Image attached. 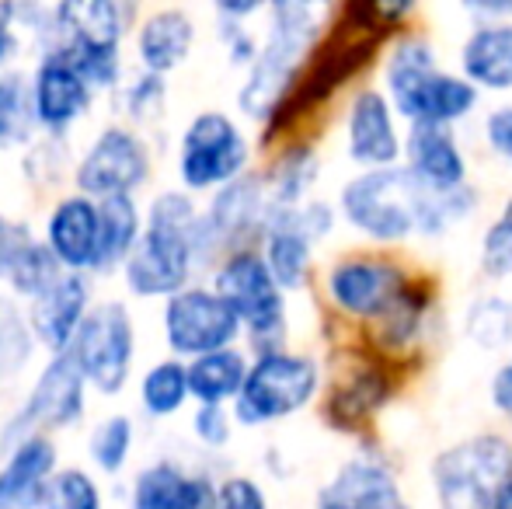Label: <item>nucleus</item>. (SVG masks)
Returning a JSON list of instances; mask_svg holds the SVG:
<instances>
[{
    "label": "nucleus",
    "instance_id": "nucleus-1",
    "mask_svg": "<svg viewBox=\"0 0 512 509\" xmlns=\"http://www.w3.org/2000/svg\"><path fill=\"white\" fill-rule=\"evenodd\" d=\"M342 217L373 241H405L411 234L436 238L474 206V192H436L408 168L359 171L342 189Z\"/></svg>",
    "mask_w": 512,
    "mask_h": 509
},
{
    "label": "nucleus",
    "instance_id": "nucleus-2",
    "mask_svg": "<svg viewBox=\"0 0 512 509\" xmlns=\"http://www.w3.org/2000/svg\"><path fill=\"white\" fill-rule=\"evenodd\" d=\"M387 98L411 126H453L471 116L478 88L467 77L439 70L436 53L425 39H401L387 56Z\"/></svg>",
    "mask_w": 512,
    "mask_h": 509
},
{
    "label": "nucleus",
    "instance_id": "nucleus-3",
    "mask_svg": "<svg viewBox=\"0 0 512 509\" xmlns=\"http://www.w3.org/2000/svg\"><path fill=\"white\" fill-rule=\"evenodd\" d=\"M321 4H300L283 0L269 11V39H265L258 60L251 63V74L241 88V109L251 119H269L293 88L307 53L314 49L321 32Z\"/></svg>",
    "mask_w": 512,
    "mask_h": 509
},
{
    "label": "nucleus",
    "instance_id": "nucleus-4",
    "mask_svg": "<svg viewBox=\"0 0 512 509\" xmlns=\"http://www.w3.org/2000/svg\"><path fill=\"white\" fill-rule=\"evenodd\" d=\"M512 475V443L481 433L439 450L432 461V489L439 509H492Z\"/></svg>",
    "mask_w": 512,
    "mask_h": 509
},
{
    "label": "nucleus",
    "instance_id": "nucleus-5",
    "mask_svg": "<svg viewBox=\"0 0 512 509\" xmlns=\"http://www.w3.org/2000/svg\"><path fill=\"white\" fill-rule=\"evenodd\" d=\"M216 293L230 304V311L251 328V339L265 353H283V286L276 283L265 255L258 252H234L223 258L216 272Z\"/></svg>",
    "mask_w": 512,
    "mask_h": 509
},
{
    "label": "nucleus",
    "instance_id": "nucleus-6",
    "mask_svg": "<svg viewBox=\"0 0 512 509\" xmlns=\"http://www.w3.org/2000/svg\"><path fill=\"white\" fill-rule=\"evenodd\" d=\"M317 363L297 353H265L251 363V374L244 381L237 405V419L244 426H262L286 415L300 412L317 394Z\"/></svg>",
    "mask_w": 512,
    "mask_h": 509
},
{
    "label": "nucleus",
    "instance_id": "nucleus-7",
    "mask_svg": "<svg viewBox=\"0 0 512 509\" xmlns=\"http://www.w3.org/2000/svg\"><path fill=\"white\" fill-rule=\"evenodd\" d=\"M248 140L223 112H203L182 136L178 175L189 189H213L244 178Z\"/></svg>",
    "mask_w": 512,
    "mask_h": 509
},
{
    "label": "nucleus",
    "instance_id": "nucleus-8",
    "mask_svg": "<svg viewBox=\"0 0 512 509\" xmlns=\"http://www.w3.org/2000/svg\"><path fill=\"white\" fill-rule=\"evenodd\" d=\"M133 321L122 304H102L84 318L70 342V360L102 394H115L129 377L133 360Z\"/></svg>",
    "mask_w": 512,
    "mask_h": 509
},
{
    "label": "nucleus",
    "instance_id": "nucleus-9",
    "mask_svg": "<svg viewBox=\"0 0 512 509\" xmlns=\"http://www.w3.org/2000/svg\"><path fill=\"white\" fill-rule=\"evenodd\" d=\"M196 227L150 224L140 245L126 262V283L140 297H175L185 290L192 258H196Z\"/></svg>",
    "mask_w": 512,
    "mask_h": 509
},
{
    "label": "nucleus",
    "instance_id": "nucleus-10",
    "mask_svg": "<svg viewBox=\"0 0 512 509\" xmlns=\"http://www.w3.org/2000/svg\"><path fill=\"white\" fill-rule=\"evenodd\" d=\"M164 332L168 346L185 356H209L230 349V342L241 335V318L230 311V304L216 290H182L168 300L164 311Z\"/></svg>",
    "mask_w": 512,
    "mask_h": 509
},
{
    "label": "nucleus",
    "instance_id": "nucleus-11",
    "mask_svg": "<svg viewBox=\"0 0 512 509\" xmlns=\"http://www.w3.org/2000/svg\"><path fill=\"white\" fill-rule=\"evenodd\" d=\"M408 283L401 269L387 258L377 255H356L335 262L328 272V297L338 311L352 314V318L366 321H384L394 307L405 300Z\"/></svg>",
    "mask_w": 512,
    "mask_h": 509
},
{
    "label": "nucleus",
    "instance_id": "nucleus-12",
    "mask_svg": "<svg viewBox=\"0 0 512 509\" xmlns=\"http://www.w3.org/2000/svg\"><path fill=\"white\" fill-rule=\"evenodd\" d=\"M272 199L265 192V182L255 175H244L237 182L223 185L220 196L209 203V213L199 217L196 231V252H216L220 245L241 241L255 234L258 227L265 231Z\"/></svg>",
    "mask_w": 512,
    "mask_h": 509
},
{
    "label": "nucleus",
    "instance_id": "nucleus-13",
    "mask_svg": "<svg viewBox=\"0 0 512 509\" xmlns=\"http://www.w3.org/2000/svg\"><path fill=\"white\" fill-rule=\"evenodd\" d=\"M147 150L129 129H105L95 140V147L77 164V185L88 196H129L136 185L147 178Z\"/></svg>",
    "mask_w": 512,
    "mask_h": 509
},
{
    "label": "nucleus",
    "instance_id": "nucleus-14",
    "mask_svg": "<svg viewBox=\"0 0 512 509\" xmlns=\"http://www.w3.org/2000/svg\"><path fill=\"white\" fill-rule=\"evenodd\" d=\"M81 412H84V374L77 370V363L70 356H56L42 370L39 381H35L25 412H18V419L7 426V440H14L18 433L21 440H32L35 429L70 426L74 419H81Z\"/></svg>",
    "mask_w": 512,
    "mask_h": 509
},
{
    "label": "nucleus",
    "instance_id": "nucleus-15",
    "mask_svg": "<svg viewBox=\"0 0 512 509\" xmlns=\"http://www.w3.org/2000/svg\"><path fill=\"white\" fill-rule=\"evenodd\" d=\"M345 147L352 161L363 164L366 171L391 168L405 154V140L394 126V105L384 91L363 88L352 98L345 119Z\"/></svg>",
    "mask_w": 512,
    "mask_h": 509
},
{
    "label": "nucleus",
    "instance_id": "nucleus-16",
    "mask_svg": "<svg viewBox=\"0 0 512 509\" xmlns=\"http://www.w3.org/2000/svg\"><path fill=\"white\" fill-rule=\"evenodd\" d=\"M321 503L335 509H411L398 475L373 454L349 457L321 489Z\"/></svg>",
    "mask_w": 512,
    "mask_h": 509
},
{
    "label": "nucleus",
    "instance_id": "nucleus-17",
    "mask_svg": "<svg viewBox=\"0 0 512 509\" xmlns=\"http://www.w3.org/2000/svg\"><path fill=\"white\" fill-rule=\"evenodd\" d=\"M408 171L436 192H457L467 182V161L446 126H411L405 136Z\"/></svg>",
    "mask_w": 512,
    "mask_h": 509
},
{
    "label": "nucleus",
    "instance_id": "nucleus-18",
    "mask_svg": "<svg viewBox=\"0 0 512 509\" xmlns=\"http://www.w3.org/2000/svg\"><path fill=\"white\" fill-rule=\"evenodd\" d=\"M88 102H91V84L67 60L46 53V60L35 70V84H32L35 123L49 129H63L74 123L77 116H84Z\"/></svg>",
    "mask_w": 512,
    "mask_h": 509
},
{
    "label": "nucleus",
    "instance_id": "nucleus-19",
    "mask_svg": "<svg viewBox=\"0 0 512 509\" xmlns=\"http://www.w3.org/2000/svg\"><path fill=\"white\" fill-rule=\"evenodd\" d=\"M56 447L46 436L14 443L11 461L0 471V509H32L46 503V492L53 485Z\"/></svg>",
    "mask_w": 512,
    "mask_h": 509
},
{
    "label": "nucleus",
    "instance_id": "nucleus-20",
    "mask_svg": "<svg viewBox=\"0 0 512 509\" xmlns=\"http://www.w3.org/2000/svg\"><path fill=\"white\" fill-rule=\"evenodd\" d=\"M98 206L88 196H70L53 210L46 224L49 252L60 258V265L81 272L95 265L98 258Z\"/></svg>",
    "mask_w": 512,
    "mask_h": 509
},
{
    "label": "nucleus",
    "instance_id": "nucleus-21",
    "mask_svg": "<svg viewBox=\"0 0 512 509\" xmlns=\"http://www.w3.org/2000/svg\"><path fill=\"white\" fill-rule=\"evenodd\" d=\"M460 67L474 88L509 91L512 88V21H481L460 49Z\"/></svg>",
    "mask_w": 512,
    "mask_h": 509
},
{
    "label": "nucleus",
    "instance_id": "nucleus-22",
    "mask_svg": "<svg viewBox=\"0 0 512 509\" xmlns=\"http://www.w3.org/2000/svg\"><path fill=\"white\" fill-rule=\"evenodd\" d=\"M88 307V283L81 272H67L49 293L32 304V332L46 342L53 353H63L74 342L77 328L84 325Z\"/></svg>",
    "mask_w": 512,
    "mask_h": 509
},
{
    "label": "nucleus",
    "instance_id": "nucleus-23",
    "mask_svg": "<svg viewBox=\"0 0 512 509\" xmlns=\"http://www.w3.org/2000/svg\"><path fill=\"white\" fill-rule=\"evenodd\" d=\"M133 509H216V485L161 461L136 478Z\"/></svg>",
    "mask_w": 512,
    "mask_h": 509
},
{
    "label": "nucleus",
    "instance_id": "nucleus-24",
    "mask_svg": "<svg viewBox=\"0 0 512 509\" xmlns=\"http://www.w3.org/2000/svg\"><path fill=\"white\" fill-rule=\"evenodd\" d=\"M196 28L185 11H157L140 28V56L147 63L150 74H168L189 56Z\"/></svg>",
    "mask_w": 512,
    "mask_h": 509
},
{
    "label": "nucleus",
    "instance_id": "nucleus-25",
    "mask_svg": "<svg viewBox=\"0 0 512 509\" xmlns=\"http://www.w3.org/2000/svg\"><path fill=\"white\" fill-rule=\"evenodd\" d=\"M248 374H251V367H248V360H244V353H237V349H220V353L192 360L189 391H192V398H199L203 405L223 408V401L241 398Z\"/></svg>",
    "mask_w": 512,
    "mask_h": 509
},
{
    "label": "nucleus",
    "instance_id": "nucleus-26",
    "mask_svg": "<svg viewBox=\"0 0 512 509\" xmlns=\"http://www.w3.org/2000/svg\"><path fill=\"white\" fill-rule=\"evenodd\" d=\"M98 258L95 269H115L119 262H129L133 248L140 245V210L133 196H108L98 203Z\"/></svg>",
    "mask_w": 512,
    "mask_h": 509
},
{
    "label": "nucleus",
    "instance_id": "nucleus-27",
    "mask_svg": "<svg viewBox=\"0 0 512 509\" xmlns=\"http://www.w3.org/2000/svg\"><path fill=\"white\" fill-rule=\"evenodd\" d=\"M317 182V157L307 147H293L290 154H283V161L272 171V206L276 210H290V206L307 203L310 185Z\"/></svg>",
    "mask_w": 512,
    "mask_h": 509
},
{
    "label": "nucleus",
    "instance_id": "nucleus-28",
    "mask_svg": "<svg viewBox=\"0 0 512 509\" xmlns=\"http://www.w3.org/2000/svg\"><path fill=\"white\" fill-rule=\"evenodd\" d=\"M35 126L32 91L25 88L18 74L0 77V150L28 140Z\"/></svg>",
    "mask_w": 512,
    "mask_h": 509
},
{
    "label": "nucleus",
    "instance_id": "nucleus-29",
    "mask_svg": "<svg viewBox=\"0 0 512 509\" xmlns=\"http://www.w3.org/2000/svg\"><path fill=\"white\" fill-rule=\"evenodd\" d=\"M143 405H147L150 415H171L185 405L189 398V367L175 360H164L143 377Z\"/></svg>",
    "mask_w": 512,
    "mask_h": 509
},
{
    "label": "nucleus",
    "instance_id": "nucleus-30",
    "mask_svg": "<svg viewBox=\"0 0 512 509\" xmlns=\"http://www.w3.org/2000/svg\"><path fill=\"white\" fill-rule=\"evenodd\" d=\"M467 335L485 349L512 346V304L502 297H481L467 311Z\"/></svg>",
    "mask_w": 512,
    "mask_h": 509
},
{
    "label": "nucleus",
    "instance_id": "nucleus-31",
    "mask_svg": "<svg viewBox=\"0 0 512 509\" xmlns=\"http://www.w3.org/2000/svg\"><path fill=\"white\" fill-rule=\"evenodd\" d=\"M60 269H63L60 258L49 252V245H32L25 255H21V262L7 272V279H11V286L18 293L39 300L42 293H49L63 279Z\"/></svg>",
    "mask_w": 512,
    "mask_h": 509
},
{
    "label": "nucleus",
    "instance_id": "nucleus-32",
    "mask_svg": "<svg viewBox=\"0 0 512 509\" xmlns=\"http://www.w3.org/2000/svg\"><path fill=\"white\" fill-rule=\"evenodd\" d=\"M32 356V332L11 300L0 297V381L14 377Z\"/></svg>",
    "mask_w": 512,
    "mask_h": 509
},
{
    "label": "nucleus",
    "instance_id": "nucleus-33",
    "mask_svg": "<svg viewBox=\"0 0 512 509\" xmlns=\"http://www.w3.org/2000/svg\"><path fill=\"white\" fill-rule=\"evenodd\" d=\"M481 269L492 279L512 276V199L502 206V213L488 224L485 238H481Z\"/></svg>",
    "mask_w": 512,
    "mask_h": 509
},
{
    "label": "nucleus",
    "instance_id": "nucleus-34",
    "mask_svg": "<svg viewBox=\"0 0 512 509\" xmlns=\"http://www.w3.org/2000/svg\"><path fill=\"white\" fill-rule=\"evenodd\" d=\"M129 447H133V422L126 415H112L108 422L95 429L91 436V457H95L98 468H105L108 475L119 471L129 457Z\"/></svg>",
    "mask_w": 512,
    "mask_h": 509
},
{
    "label": "nucleus",
    "instance_id": "nucleus-35",
    "mask_svg": "<svg viewBox=\"0 0 512 509\" xmlns=\"http://www.w3.org/2000/svg\"><path fill=\"white\" fill-rule=\"evenodd\" d=\"M42 509H102V496L84 471H60L49 485Z\"/></svg>",
    "mask_w": 512,
    "mask_h": 509
},
{
    "label": "nucleus",
    "instance_id": "nucleus-36",
    "mask_svg": "<svg viewBox=\"0 0 512 509\" xmlns=\"http://www.w3.org/2000/svg\"><path fill=\"white\" fill-rule=\"evenodd\" d=\"M216 509H269V503L251 478H227L216 489Z\"/></svg>",
    "mask_w": 512,
    "mask_h": 509
},
{
    "label": "nucleus",
    "instance_id": "nucleus-37",
    "mask_svg": "<svg viewBox=\"0 0 512 509\" xmlns=\"http://www.w3.org/2000/svg\"><path fill=\"white\" fill-rule=\"evenodd\" d=\"M32 231L25 224H14V220L0 217V272H11L21 262V255L32 248Z\"/></svg>",
    "mask_w": 512,
    "mask_h": 509
},
{
    "label": "nucleus",
    "instance_id": "nucleus-38",
    "mask_svg": "<svg viewBox=\"0 0 512 509\" xmlns=\"http://www.w3.org/2000/svg\"><path fill=\"white\" fill-rule=\"evenodd\" d=\"M161 109H164V84L157 74H147L140 84L129 88V116L133 119H140L143 123V119L157 116Z\"/></svg>",
    "mask_w": 512,
    "mask_h": 509
},
{
    "label": "nucleus",
    "instance_id": "nucleus-39",
    "mask_svg": "<svg viewBox=\"0 0 512 509\" xmlns=\"http://www.w3.org/2000/svg\"><path fill=\"white\" fill-rule=\"evenodd\" d=\"M196 436L206 443V447H223V443L230 440V419L227 412H223L220 405H203L196 412Z\"/></svg>",
    "mask_w": 512,
    "mask_h": 509
},
{
    "label": "nucleus",
    "instance_id": "nucleus-40",
    "mask_svg": "<svg viewBox=\"0 0 512 509\" xmlns=\"http://www.w3.org/2000/svg\"><path fill=\"white\" fill-rule=\"evenodd\" d=\"M485 140L502 161H512V105H502L485 119Z\"/></svg>",
    "mask_w": 512,
    "mask_h": 509
},
{
    "label": "nucleus",
    "instance_id": "nucleus-41",
    "mask_svg": "<svg viewBox=\"0 0 512 509\" xmlns=\"http://www.w3.org/2000/svg\"><path fill=\"white\" fill-rule=\"evenodd\" d=\"M492 405L512 419V363H502L492 377Z\"/></svg>",
    "mask_w": 512,
    "mask_h": 509
},
{
    "label": "nucleus",
    "instance_id": "nucleus-42",
    "mask_svg": "<svg viewBox=\"0 0 512 509\" xmlns=\"http://www.w3.org/2000/svg\"><path fill=\"white\" fill-rule=\"evenodd\" d=\"M18 14V7L0 4V63H7L14 53H18V39L11 32V18Z\"/></svg>",
    "mask_w": 512,
    "mask_h": 509
},
{
    "label": "nucleus",
    "instance_id": "nucleus-43",
    "mask_svg": "<svg viewBox=\"0 0 512 509\" xmlns=\"http://www.w3.org/2000/svg\"><path fill=\"white\" fill-rule=\"evenodd\" d=\"M492 509H512V475H509V482L502 485V492H499V499H495Z\"/></svg>",
    "mask_w": 512,
    "mask_h": 509
},
{
    "label": "nucleus",
    "instance_id": "nucleus-44",
    "mask_svg": "<svg viewBox=\"0 0 512 509\" xmlns=\"http://www.w3.org/2000/svg\"><path fill=\"white\" fill-rule=\"evenodd\" d=\"M317 509H335V506H324V503H317Z\"/></svg>",
    "mask_w": 512,
    "mask_h": 509
}]
</instances>
